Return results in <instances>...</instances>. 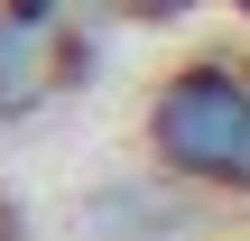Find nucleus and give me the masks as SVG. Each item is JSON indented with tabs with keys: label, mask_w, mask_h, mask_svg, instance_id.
<instances>
[{
	"label": "nucleus",
	"mask_w": 250,
	"mask_h": 241,
	"mask_svg": "<svg viewBox=\"0 0 250 241\" xmlns=\"http://www.w3.org/2000/svg\"><path fill=\"white\" fill-rule=\"evenodd\" d=\"M139 149L204 204H250V56H176L139 102Z\"/></svg>",
	"instance_id": "obj_1"
},
{
	"label": "nucleus",
	"mask_w": 250,
	"mask_h": 241,
	"mask_svg": "<svg viewBox=\"0 0 250 241\" xmlns=\"http://www.w3.org/2000/svg\"><path fill=\"white\" fill-rule=\"evenodd\" d=\"M74 74H93L65 0H0V130L37 121Z\"/></svg>",
	"instance_id": "obj_2"
},
{
	"label": "nucleus",
	"mask_w": 250,
	"mask_h": 241,
	"mask_svg": "<svg viewBox=\"0 0 250 241\" xmlns=\"http://www.w3.org/2000/svg\"><path fill=\"white\" fill-rule=\"evenodd\" d=\"M213 223V204L195 186H176L167 167H130V176H102L83 204H74V241H195Z\"/></svg>",
	"instance_id": "obj_3"
},
{
	"label": "nucleus",
	"mask_w": 250,
	"mask_h": 241,
	"mask_svg": "<svg viewBox=\"0 0 250 241\" xmlns=\"http://www.w3.org/2000/svg\"><path fill=\"white\" fill-rule=\"evenodd\" d=\"M111 19H130V28H186L195 9H223V0H102Z\"/></svg>",
	"instance_id": "obj_4"
},
{
	"label": "nucleus",
	"mask_w": 250,
	"mask_h": 241,
	"mask_svg": "<svg viewBox=\"0 0 250 241\" xmlns=\"http://www.w3.org/2000/svg\"><path fill=\"white\" fill-rule=\"evenodd\" d=\"M223 9H232V19H241V28H250V0H223Z\"/></svg>",
	"instance_id": "obj_5"
}]
</instances>
